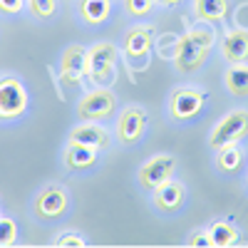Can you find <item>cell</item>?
<instances>
[{"instance_id":"6da1fadb","label":"cell","mask_w":248,"mask_h":248,"mask_svg":"<svg viewBox=\"0 0 248 248\" xmlns=\"http://www.w3.org/2000/svg\"><path fill=\"white\" fill-rule=\"evenodd\" d=\"M117 62H119V47L109 40L94 43L87 47V79L94 87H112L117 79Z\"/></svg>"},{"instance_id":"7a4b0ae2","label":"cell","mask_w":248,"mask_h":248,"mask_svg":"<svg viewBox=\"0 0 248 248\" xmlns=\"http://www.w3.org/2000/svg\"><path fill=\"white\" fill-rule=\"evenodd\" d=\"M117 109H119V102L112 87H94L77 99L75 114L79 117V122H105L107 124L117 114Z\"/></svg>"},{"instance_id":"3957f363","label":"cell","mask_w":248,"mask_h":248,"mask_svg":"<svg viewBox=\"0 0 248 248\" xmlns=\"http://www.w3.org/2000/svg\"><path fill=\"white\" fill-rule=\"evenodd\" d=\"M30 109V92L17 75L0 77V122H15Z\"/></svg>"},{"instance_id":"277c9868","label":"cell","mask_w":248,"mask_h":248,"mask_svg":"<svg viewBox=\"0 0 248 248\" xmlns=\"http://www.w3.org/2000/svg\"><path fill=\"white\" fill-rule=\"evenodd\" d=\"M246 137H248V109L236 107L214 124V129L209 132V149L218 152L226 144H238Z\"/></svg>"},{"instance_id":"5b68a950","label":"cell","mask_w":248,"mask_h":248,"mask_svg":"<svg viewBox=\"0 0 248 248\" xmlns=\"http://www.w3.org/2000/svg\"><path fill=\"white\" fill-rule=\"evenodd\" d=\"M149 127V114L141 105H124L117 109V122H114V137L124 147H134L137 141L144 139Z\"/></svg>"},{"instance_id":"8992f818","label":"cell","mask_w":248,"mask_h":248,"mask_svg":"<svg viewBox=\"0 0 248 248\" xmlns=\"http://www.w3.org/2000/svg\"><path fill=\"white\" fill-rule=\"evenodd\" d=\"M176 167H179V161H176V156L169 154V152H159V154L149 156V159L137 169V184H139V189L147 191V194H152L154 189H159L164 181L174 179Z\"/></svg>"},{"instance_id":"52a82bcc","label":"cell","mask_w":248,"mask_h":248,"mask_svg":"<svg viewBox=\"0 0 248 248\" xmlns=\"http://www.w3.org/2000/svg\"><path fill=\"white\" fill-rule=\"evenodd\" d=\"M206 105V90L194 85H179L169 92L167 112L174 122H191Z\"/></svg>"},{"instance_id":"ba28073f","label":"cell","mask_w":248,"mask_h":248,"mask_svg":"<svg viewBox=\"0 0 248 248\" xmlns=\"http://www.w3.org/2000/svg\"><path fill=\"white\" fill-rule=\"evenodd\" d=\"M57 70H60V82L65 87L70 90L79 87L87 77V50L82 45H67L60 52Z\"/></svg>"},{"instance_id":"9c48e42d","label":"cell","mask_w":248,"mask_h":248,"mask_svg":"<svg viewBox=\"0 0 248 248\" xmlns=\"http://www.w3.org/2000/svg\"><path fill=\"white\" fill-rule=\"evenodd\" d=\"M67 209H70V191L60 184L43 186L32 199V211L37 214V218H57L67 214Z\"/></svg>"},{"instance_id":"30bf717a","label":"cell","mask_w":248,"mask_h":248,"mask_svg":"<svg viewBox=\"0 0 248 248\" xmlns=\"http://www.w3.org/2000/svg\"><path fill=\"white\" fill-rule=\"evenodd\" d=\"M62 167L72 174H87L97 167L99 161V149H92L87 144H79V141H67L62 147Z\"/></svg>"},{"instance_id":"8fae6325","label":"cell","mask_w":248,"mask_h":248,"mask_svg":"<svg viewBox=\"0 0 248 248\" xmlns=\"http://www.w3.org/2000/svg\"><path fill=\"white\" fill-rule=\"evenodd\" d=\"M209 60V50H203L201 45H196L191 37L179 35V43H176V52H174V67L181 75H191L199 72L203 67V62Z\"/></svg>"},{"instance_id":"7c38bea8","label":"cell","mask_w":248,"mask_h":248,"mask_svg":"<svg viewBox=\"0 0 248 248\" xmlns=\"http://www.w3.org/2000/svg\"><path fill=\"white\" fill-rule=\"evenodd\" d=\"M67 141H79L92 149L107 152L112 147V134L107 132L105 122H79L67 132Z\"/></svg>"},{"instance_id":"4fadbf2b","label":"cell","mask_w":248,"mask_h":248,"mask_svg":"<svg viewBox=\"0 0 248 248\" xmlns=\"http://www.w3.org/2000/svg\"><path fill=\"white\" fill-rule=\"evenodd\" d=\"M154 40H156V28L152 23H141V25H134L127 30L124 35V43H122V52L132 57V60H139V57H147L149 50L154 47Z\"/></svg>"},{"instance_id":"5bb4252c","label":"cell","mask_w":248,"mask_h":248,"mask_svg":"<svg viewBox=\"0 0 248 248\" xmlns=\"http://www.w3.org/2000/svg\"><path fill=\"white\" fill-rule=\"evenodd\" d=\"M152 201L161 214H176L186 203V186L176 179H169L152 191Z\"/></svg>"},{"instance_id":"9a60e30c","label":"cell","mask_w":248,"mask_h":248,"mask_svg":"<svg viewBox=\"0 0 248 248\" xmlns=\"http://www.w3.org/2000/svg\"><path fill=\"white\" fill-rule=\"evenodd\" d=\"M221 57L229 65L248 62V30H243V28L226 30L221 37Z\"/></svg>"},{"instance_id":"2e32d148","label":"cell","mask_w":248,"mask_h":248,"mask_svg":"<svg viewBox=\"0 0 248 248\" xmlns=\"http://www.w3.org/2000/svg\"><path fill=\"white\" fill-rule=\"evenodd\" d=\"M229 0H191V13L196 20H203L209 25H218L229 17Z\"/></svg>"},{"instance_id":"e0dca14e","label":"cell","mask_w":248,"mask_h":248,"mask_svg":"<svg viewBox=\"0 0 248 248\" xmlns=\"http://www.w3.org/2000/svg\"><path fill=\"white\" fill-rule=\"evenodd\" d=\"M77 15L85 25H105L112 17V0H79L77 3Z\"/></svg>"},{"instance_id":"ac0fdd59","label":"cell","mask_w":248,"mask_h":248,"mask_svg":"<svg viewBox=\"0 0 248 248\" xmlns=\"http://www.w3.org/2000/svg\"><path fill=\"white\" fill-rule=\"evenodd\" d=\"M223 87L231 97H248V62L229 65L223 72Z\"/></svg>"},{"instance_id":"d6986e66","label":"cell","mask_w":248,"mask_h":248,"mask_svg":"<svg viewBox=\"0 0 248 248\" xmlns=\"http://www.w3.org/2000/svg\"><path fill=\"white\" fill-rule=\"evenodd\" d=\"M243 159H246V152L238 144H226L216 152V169L223 171V174H238L241 167H243Z\"/></svg>"},{"instance_id":"ffe728a7","label":"cell","mask_w":248,"mask_h":248,"mask_svg":"<svg viewBox=\"0 0 248 248\" xmlns=\"http://www.w3.org/2000/svg\"><path fill=\"white\" fill-rule=\"evenodd\" d=\"M206 231H209V241H211V246H216V248L233 246V243L238 241V229H236V223L229 221V218H216Z\"/></svg>"},{"instance_id":"44dd1931","label":"cell","mask_w":248,"mask_h":248,"mask_svg":"<svg viewBox=\"0 0 248 248\" xmlns=\"http://www.w3.org/2000/svg\"><path fill=\"white\" fill-rule=\"evenodd\" d=\"M25 5L37 20H50L57 13V0H25Z\"/></svg>"},{"instance_id":"7402d4cb","label":"cell","mask_w":248,"mask_h":248,"mask_svg":"<svg viewBox=\"0 0 248 248\" xmlns=\"http://www.w3.org/2000/svg\"><path fill=\"white\" fill-rule=\"evenodd\" d=\"M17 241V221L13 216H0V248H8Z\"/></svg>"},{"instance_id":"603a6c76","label":"cell","mask_w":248,"mask_h":248,"mask_svg":"<svg viewBox=\"0 0 248 248\" xmlns=\"http://www.w3.org/2000/svg\"><path fill=\"white\" fill-rule=\"evenodd\" d=\"M156 0H124V13L129 17H147L152 15Z\"/></svg>"},{"instance_id":"cb8c5ba5","label":"cell","mask_w":248,"mask_h":248,"mask_svg":"<svg viewBox=\"0 0 248 248\" xmlns=\"http://www.w3.org/2000/svg\"><path fill=\"white\" fill-rule=\"evenodd\" d=\"M52 246H57V248H70V246L82 248V246H87V238L82 236V233H77V231H62V233L52 241Z\"/></svg>"},{"instance_id":"d4e9b609","label":"cell","mask_w":248,"mask_h":248,"mask_svg":"<svg viewBox=\"0 0 248 248\" xmlns=\"http://www.w3.org/2000/svg\"><path fill=\"white\" fill-rule=\"evenodd\" d=\"M184 243H186V246H191V248H206V246H211V241H209V231H206V229H194L189 236H186Z\"/></svg>"},{"instance_id":"484cf974","label":"cell","mask_w":248,"mask_h":248,"mask_svg":"<svg viewBox=\"0 0 248 248\" xmlns=\"http://www.w3.org/2000/svg\"><path fill=\"white\" fill-rule=\"evenodd\" d=\"M25 10V0H0V15H20Z\"/></svg>"},{"instance_id":"4316f807","label":"cell","mask_w":248,"mask_h":248,"mask_svg":"<svg viewBox=\"0 0 248 248\" xmlns=\"http://www.w3.org/2000/svg\"><path fill=\"white\" fill-rule=\"evenodd\" d=\"M181 3H184V0H156V5H161V8H176Z\"/></svg>"},{"instance_id":"83f0119b","label":"cell","mask_w":248,"mask_h":248,"mask_svg":"<svg viewBox=\"0 0 248 248\" xmlns=\"http://www.w3.org/2000/svg\"><path fill=\"white\" fill-rule=\"evenodd\" d=\"M246 186H248V171H246Z\"/></svg>"}]
</instances>
